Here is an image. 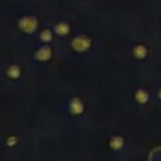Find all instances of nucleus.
Returning a JSON list of instances; mask_svg holds the SVG:
<instances>
[{
    "label": "nucleus",
    "mask_w": 161,
    "mask_h": 161,
    "mask_svg": "<svg viewBox=\"0 0 161 161\" xmlns=\"http://www.w3.org/2000/svg\"><path fill=\"white\" fill-rule=\"evenodd\" d=\"M18 28L25 34H33L38 29V19L31 15H24L18 20Z\"/></svg>",
    "instance_id": "1"
},
{
    "label": "nucleus",
    "mask_w": 161,
    "mask_h": 161,
    "mask_svg": "<svg viewBox=\"0 0 161 161\" xmlns=\"http://www.w3.org/2000/svg\"><path fill=\"white\" fill-rule=\"evenodd\" d=\"M92 45V40L91 38H88L87 35H77L73 38L72 43H70V47L74 52H78V53H83V52H87Z\"/></svg>",
    "instance_id": "2"
},
{
    "label": "nucleus",
    "mask_w": 161,
    "mask_h": 161,
    "mask_svg": "<svg viewBox=\"0 0 161 161\" xmlns=\"http://www.w3.org/2000/svg\"><path fill=\"white\" fill-rule=\"evenodd\" d=\"M52 55H53V49L49 45H43L34 53V58L39 62H48L52 58Z\"/></svg>",
    "instance_id": "3"
},
{
    "label": "nucleus",
    "mask_w": 161,
    "mask_h": 161,
    "mask_svg": "<svg viewBox=\"0 0 161 161\" xmlns=\"http://www.w3.org/2000/svg\"><path fill=\"white\" fill-rule=\"evenodd\" d=\"M68 109H69V113L73 114V116H79L83 113L84 111V104L83 102L78 98V97H74L69 101V104H68Z\"/></svg>",
    "instance_id": "4"
},
{
    "label": "nucleus",
    "mask_w": 161,
    "mask_h": 161,
    "mask_svg": "<svg viewBox=\"0 0 161 161\" xmlns=\"http://www.w3.org/2000/svg\"><path fill=\"white\" fill-rule=\"evenodd\" d=\"M69 30H70V26H69V24H68L67 21H59V23H57V24L54 25V31H55V34H58L59 36H65V35H68Z\"/></svg>",
    "instance_id": "5"
},
{
    "label": "nucleus",
    "mask_w": 161,
    "mask_h": 161,
    "mask_svg": "<svg viewBox=\"0 0 161 161\" xmlns=\"http://www.w3.org/2000/svg\"><path fill=\"white\" fill-rule=\"evenodd\" d=\"M21 74V69L19 65L16 64H11L10 67H8L6 69V75L10 78V79H18Z\"/></svg>",
    "instance_id": "6"
},
{
    "label": "nucleus",
    "mask_w": 161,
    "mask_h": 161,
    "mask_svg": "<svg viewBox=\"0 0 161 161\" xmlns=\"http://www.w3.org/2000/svg\"><path fill=\"white\" fill-rule=\"evenodd\" d=\"M123 143H125V141H123V138L121 136H113L109 140V147L112 150H116V151L119 150V148H122L123 147Z\"/></svg>",
    "instance_id": "7"
},
{
    "label": "nucleus",
    "mask_w": 161,
    "mask_h": 161,
    "mask_svg": "<svg viewBox=\"0 0 161 161\" xmlns=\"http://www.w3.org/2000/svg\"><path fill=\"white\" fill-rule=\"evenodd\" d=\"M146 54H147V49L143 47V45H136L135 47V49H133V55L136 57V58H138V59H142V58H145L146 57Z\"/></svg>",
    "instance_id": "8"
},
{
    "label": "nucleus",
    "mask_w": 161,
    "mask_h": 161,
    "mask_svg": "<svg viewBox=\"0 0 161 161\" xmlns=\"http://www.w3.org/2000/svg\"><path fill=\"white\" fill-rule=\"evenodd\" d=\"M135 98H136V101L138 103H146L148 101V93L146 91H143V89H138L136 92V94H135Z\"/></svg>",
    "instance_id": "9"
},
{
    "label": "nucleus",
    "mask_w": 161,
    "mask_h": 161,
    "mask_svg": "<svg viewBox=\"0 0 161 161\" xmlns=\"http://www.w3.org/2000/svg\"><path fill=\"white\" fill-rule=\"evenodd\" d=\"M52 39H53V33H52V30L44 29V30L40 33V40H42L43 43H49V42H52Z\"/></svg>",
    "instance_id": "10"
},
{
    "label": "nucleus",
    "mask_w": 161,
    "mask_h": 161,
    "mask_svg": "<svg viewBox=\"0 0 161 161\" xmlns=\"http://www.w3.org/2000/svg\"><path fill=\"white\" fill-rule=\"evenodd\" d=\"M16 143H18V137H16V136H10V137L6 138V145H8V146L13 147V146H15Z\"/></svg>",
    "instance_id": "11"
},
{
    "label": "nucleus",
    "mask_w": 161,
    "mask_h": 161,
    "mask_svg": "<svg viewBox=\"0 0 161 161\" xmlns=\"http://www.w3.org/2000/svg\"><path fill=\"white\" fill-rule=\"evenodd\" d=\"M158 97L161 98V89H160V92H158Z\"/></svg>",
    "instance_id": "12"
}]
</instances>
